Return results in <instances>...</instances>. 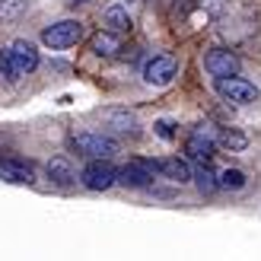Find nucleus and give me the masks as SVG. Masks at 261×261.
Instances as JSON below:
<instances>
[{
	"label": "nucleus",
	"instance_id": "f257e3e1",
	"mask_svg": "<svg viewBox=\"0 0 261 261\" xmlns=\"http://www.w3.org/2000/svg\"><path fill=\"white\" fill-rule=\"evenodd\" d=\"M35 67H38V51L25 38H16V42L0 48V73L7 80H19V76L32 73Z\"/></svg>",
	"mask_w": 261,
	"mask_h": 261
},
{
	"label": "nucleus",
	"instance_id": "f03ea898",
	"mask_svg": "<svg viewBox=\"0 0 261 261\" xmlns=\"http://www.w3.org/2000/svg\"><path fill=\"white\" fill-rule=\"evenodd\" d=\"M70 147L86 156V160H112L118 153V143H115L109 134H93V130H83V134L70 137Z\"/></svg>",
	"mask_w": 261,
	"mask_h": 261
},
{
	"label": "nucleus",
	"instance_id": "7ed1b4c3",
	"mask_svg": "<svg viewBox=\"0 0 261 261\" xmlns=\"http://www.w3.org/2000/svg\"><path fill=\"white\" fill-rule=\"evenodd\" d=\"M217 93L229 99V102H236V106H252V102H258V86L249 83V80H242V76H217Z\"/></svg>",
	"mask_w": 261,
	"mask_h": 261
},
{
	"label": "nucleus",
	"instance_id": "20e7f679",
	"mask_svg": "<svg viewBox=\"0 0 261 261\" xmlns=\"http://www.w3.org/2000/svg\"><path fill=\"white\" fill-rule=\"evenodd\" d=\"M80 181L89 191H109L115 181H118V169H115L109 160H89L86 169L80 172Z\"/></svg>",
	"mask_w": 261,
	"mask_h": 261
},
{
	"label": "nucleus",
	"instance_id": "39448f33",
	"mask_svg": "<svg viewBox=\"0 0 261 261\" xmlns=\"http://www.w3.org/2000/svg\"><path fill=\"white\" fill-rule=\"evenodd\" d=\"M178 73V61L172 55H153L143 64V83L150 86H169Z\"/></svg>",
	"mask_w": 261,
	"mask_h": 261
},
{
	"label": "nucleus",
	"instance_id": "423d86ee",
	"mask_svg": "<svg viewBox=\"0 0 261 261\" xmlns=\"http://www.w3.org/2000/svg\"><path fill=\"white\" fill-rule=\"evenodd\" d=\"M83 38V25L76 22V19H61V22H55V25H48V29L42 32V42L48 45V48H70V45H76Z\"/></svg>",
	"mask_w": 261,
	"mask_h": 261
},
{
	"label": "nucleus",
	"instance_id": "0eeeda50",
	"mask_svg": "<svg viewBox=\"0 0 261 261\" xmlns=\"http://www.w3.org/2000/svg\"><path fill=\"white\" fill-rule=\"evenodd\" d=\"M153 175H156V163H150V160H127L118 169V181L127 188H150Z\"/></svg>",
	"mask_w": 261,
	"mask_h": 261
},
{
	"label": "nucleus",
	"instance_id": "6e6552de",
	"mask_svg": "<svg viewBox=\"0 0 261 261\" xmlns=\"http://www.w3.org/2000/svg\"><path fill=\"white\" fill-rule=\"evenodd\" d=\"M185 150H188L191 160H198V163H211V156H214V134L207 130V124H201V127H194V130H191V137H188V143H185Z\"/></svg>",
	"mask_w": 261,
	"mask_h": 261
},
{
	"label": "nucleus",
	"instance_id": "1a4fd4ad",
	"mask_svg": "<svg viewBox=\"0 0 261 261\" xmlns=\"http://www.w3.org/2000/svg\"><path fill=\"white\" fill-rule=\"evenodd\" d=\"M0 178L10 181V185H32L35 169L25 160H0Z\"/></svg>",
	"mask_w": 261,
	"mask_h": 261
},
{
	"label": "nucleus",
	"instance_id": "9d476101",
	"mask_svg": "<svg viewBox=\"0 0 261 261\" xmlns=\"http://www.w3.org/2000/svg\"><path fill=\"white\" fill-rule=\"evenodd\" d=\"M204 67L214 76H232V73H239V58L226 48H214L211 55L204 58Z\"/></svg>",
	"mask_w": 261,
	"mask_h": 261
},
{
	"label": "nucleus",
	"instance_id": "9b49d317",
	"mask_svg": "<svg viewBox=\"0 0 261 261\" xmlns=\"http://www.w3.org/2000/svg\"><path fill=\"white\" fill-rule=\"evenodd\" d=\"M102 22H106V29L118 32V35L130 32V25H134V19H130V13H127L124 4H109L106 13H102Z\"/></svg>",
	"mask_w": 261,
	"mask_h": 261
},
{
	"label": "nucleus",
	"instance_id": "f8f14e48",
	"mask_svg": "<svg viewBox=\"0 0 261 261\" xmlns=\"http://www.w3.org/2000/svg\"><path fill=\"white\" fill-rule=\"evenodd\" d=\"M156 172L166 175V178H172V181H178V185H185V181L194 178V175H191V169H188V163H185V160H178V156H166V160H156Z\"/></svg>",
	"mask_w": 261,
	"mask_h": 261
},
{
	"label": "nucleus",
	"instance_id": "ddd939ff",
	"mask_svg": "<svg viewBox=\"0 0 261 261\" xmlns=\"http://www.w3.org/2000/svg\"><path fill=\"white\" fill-rule=\"evenodd\" d=\"M93 51L99 58H112V55H118L121 51V35L118 32H112V29H102L96 38H93Z\"/></svg>",
	"mask_w": 261,
	"mask_h": 261
},
{
	"label": "nucleus",
	"instance_id": "4468645a",
	"mask_svg": "<svg viewBox=\"0 0 261 261\" xmlns=\"http://www.w3.org/2000/svg\"><path fill=\"white\" fill-rule=\"evenodd\" d=\"M48 178L55 181V185L67 188V185H73V181H76V172H73V166L64 160V156H58V160L48 163Z\"/></svg>",
	"mask_w": 261,
	"mask_h": 261
},
{
	"label": "nucleus",
	"instance_id": "2eb2a0df",
	"mask_svg": "<svg viewBox=\"0 0 261 261\" xmlns=\"http://www.w3.org/2000/svg\"><path fill=\"white\" fill-rule=\"evenodd\" d=\"M106 124L112 130H118V134H134L137 130V121L130 112H106Z\"/></svg>",
	"mask_w": 261,
	"mask_h": 261
},
{
	"label": "nucleus",
	"instance_id": "dca6fc26",
	"mask_svg": "<svg viewBox=\"0 0 261 261\" xmlns=\"http://www.w3.org/2000/svg\"><path fill=\"white\" fill-rule=\"evenodd\" d=\"M217 143L223 150H229V153H239V150H245L249 147V137L242 134V130H232V127H226V130H220L217 134Z\"/></svg>",
	"mask_w": 261,
	"mask_h": 261
},
{
	"label": "nucleus",
	"instance_id": "f3484780",
	"mask_svg": "<svg viewBox=\"0 0 261 261\" xmlns=\"http://www.w3.org/2000/svg\"><path fill=\"white\" fill-rule=\"evenodd\" d=\"M194 181H198V188H201L204 194H211L214 188H220V175H214L207 163H201V169H198V175H194Z\"/></svg>",
	"mask_w": 261,
	"mask_h": 261
},
{
	"label": "nucleus",
	"instance_id": "a211bd4d",
	"mask_svg": "<svg viewBox=\"0 0 261 261\" xmlns=\"http://www.w3.org/2000/svg\"><path fill=\"white\" fill-rule=\"evenodd\" d=\"M220 188H226V191L245 188V172H239V169H226V172H220Z\"/></svg>",
	"mask_w": 261,
	"mask_h": 261
},
{
	"label": "nucleus",
	"instance_id": "6ab92c4d",
	"mask_svg": "<svg viewBox=\"0 0 261 261\" xmlns=\"http://www.w3.org/2000/svg\"><path fill=\"white\" fill-rule=\"evenodd\" d=\"M22 10H25V0H0V16H7V19L19 16Z\"/></svg>",
	"mask_w": 261,
	"mask_h": 261
},
{
	"label": "nucleus",
	"instance_id": "aec40b11",
	"mask_svg": "<svg viewBox=\"0 0 261 261\" xmlns=\"http://www.w3.org/2000/svg\"><path fill=\"white\" fill-rule=\"evenodd\" d=\"M156 134H160V137H166V140H172V137H175L172 121H156Z\"/></svg>",
	"mask_w": 261,
	"mask_h": 261
},
{
	"label": "nucleus",
	"instance_id": "412c9836",
	"mask_svg": "<svg viewBox=\"0 0 261 261\" xmlns=\"http://www.w3.org/2000/svg\"><path fill=\"white\" fill-rule=\"evenodd\" d=\"M67 4H83V0H67Z\"/></svg>",
	"mask_w": 261,
	"mask_h": 261
},
{
	"label": "nucleus",
	"instance_id": "4be33fe9",
	"mask_svg": "<svg viewBox=\"0 0 261 261\" xmlns=\"http://www.w3.org/2000/svg\"><path fill=\"white\" fill-rule=\"evenodd\" d=\"M172 4H185V0H172Z\"/></svg>",
	"mask_w": 261,
	"mask_h": 261
}]
</instances>
